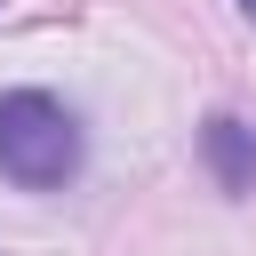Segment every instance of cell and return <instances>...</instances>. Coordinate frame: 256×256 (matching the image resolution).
<instances>
[{
    "label": "cell",
    "mask_w": 256,
    "mask_h": 256,
    "mask_svg": "<svg viewBox=\"0 0 256 256\" xmlns=\"http://www.w3.org/2000/svg\"><path fill=\"white\" fill-rule=\"evenodd\" d=\"M72 168H80L72 112L56 96H40V88L0 96V176L24 184V192H56V184H72Z\"/></svg>",
    "instance_id": "1"
},
{
    "label": "cell",
    "mask_w": 256,
    "mask_h": 256,
    "mask_svg": "<svg viewBox=\"0 0 256 256\" xmlns=\"http://www.w3.org/2000/svg\"><path fill=\"white\" fill-rule=\"evenodd\" d=\"M200 160H208V176L240 200V192H256V128L248 120H232V112H216L208 128H200Z\"/></svg>",
    "instance_id": "2"
},
{
    "label": "cell",
    "mask_w": 256,
    "mask_h": 256,
    "mask_svg": "<svg viewBox=\"0 0 256 256\" xmlns=\"http://www.w3.org/2000/svg\"><path fill=\"white\" fill-rule=\"evenodd\" d=\"M240 16H248V24H256V0H240Z\"/></svg>",
    "instance_id": "3"
}]
</instances>
